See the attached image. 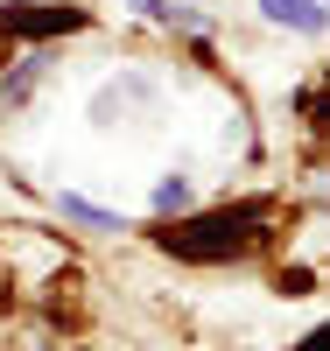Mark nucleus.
<instances>
[{
  "label": "nucleus",
  "instance_id": "1",
  "mask_svg": "<svg viewBox=\"0 0 330 351\" xmlns=\"http://www.w3.org/2000/svg\"><path fill=\"white\" fill-rule=\"evenodd\" d=\"M267 204H225V211H204V218H190V225H176V232H162V246L176 253V260H246L260 239H267Z\"/></svg>",
  "mask_w": 330,
  "mask_h": 351
},
{
  "label": "nucleus",
  "instance_id": "2",
  "mask_svg": "<svg viewBox=\"0 0 330 351\" xmlns=\"http://www.w3.org/2000/svg\"><path fill=\"white\" fill-rule=\"evenodd\" d=\"M0 28L8 36H56V28H84V14L78 8H8Z\"/></svg>",
  "mask_w": 330,
  "mask_h": 351
},
{
  "label": "nucleus",
  "instance_id": "3",
  "mask_svg": "<svg viewBox=\"0 0 330 351\" xmlns=\"http://www.w3.org/2000/svg\"><path fill=\"white\" fill-rule=\"evenodd\" d=\"M260 14L281 21V28H303V36H316V28H323V8H316V0H260Z\"/></svg>",
  "mask_w": 330,
  "mask_h": 351
},
{
  "label": "nucleus",
  "instance_id": "4",
  "mask_svg": "<svg viewBox=\"0 0 330 351\" xmlns=\"http://www.w3.org/2000/svg\"><path fill=\"white\" fill-rule=\"evenodd\" d=\"M64 218H78V225H92V232H119V218H106L99 204H84V197H64Z\"/></svg>",
  "mask_w": 330,
  "mask_h": 351
},
{
  "label": "nucleus",
  "instance_id": "5",
  "mask_svg": "<svg viewBox=\"0 0 330 351\" xmlns=\"http://www.w3.org/2000/svg\"><path fill=\"white\" fill-rule=\"evenodd\" d=\"M183 204H190V183H183V176H169V183L155 190V211H183Z\"/></svg>",
  "mask_w": 330,
  "mask_h": 351
},
{
  "label": "nucleus",
  "instance_id": "6",
  "mask_svg": "<svg viewBox=\"0 0 330 351\" xmlns=\"http://www.w3.org/2000/svg\"><path fill=\"white\" fill-rule=\"evenodd\" d=\"M295 351H330V324H316V330H309L303 344H295Z\"/></svg>",
  "mask_w": 330,
  "mask_h": 351
},
{
  "label": "nucleus",
  "instance_id": "7",
  "mask_svg": "<svg viewBox=\"0 0 330 351\" xmlns=\"http://www.w3.org/2000/svg\"><path fill=\"white\" fill-rule=\"evenodd\" d=\"M309 112H316V127L330 134V99H309Z\"/></svg>",
  "mask_w": 330,
  "mask_h": 351
}]
</instances>
